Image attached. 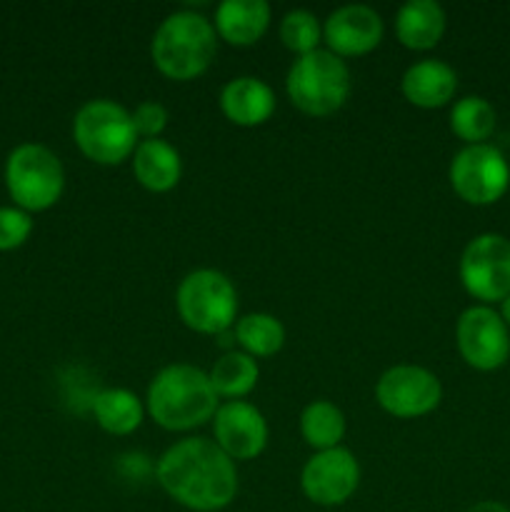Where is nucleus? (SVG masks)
Returning <instances> with one entry per match:
<instances>
[{"label": "nucleus", "instance_id": "10", "mask_svg": "<svg viewBox=\"0 0 510 512\" xmlns=\"http://www.w3.org/2000/svg\"><path fill=\"white\" fill-rule=\"evenodd\" d=\"M455 345L470 368L493 373L510 358V328L490 305H470L455 323Z\"/></svg>", "mask_w": 510, "mask_h": 512}, {"label": "nucleus", "instance_id": "12", "mask_svg": "<svg viewBox=\"0 0 510 512\" xmlns=\"http://www.w3.org/2000/svg\"><path fill=\"white\" fill-rule=\"evenodd\" d=\"M360 485V463L348 448L320 450L308 458L300 473V488L310 503L335 508L348 503Z\"/></svg>", "mask_w": 510, "mask_h": 512}, {"label": "nucleus", "instance_id": "27", "mask_svg": "<svg viewBox=\"0 0 510 512\" xmlns=\"http://www.w3.org/2000/svg\"><path fill=\"white\" fill-rule=\"evenodd\" d=\"M130 115H133L135 133L143 140L160 138V133L168 128V108L158 100H143Z\"/></svg>", "mask_w": 510, "mask_h": 512}, {"label": "nucleus", "instance_id": "17", "mask_svg": "<svg viewBox=\"0 0 510 512\" xmlns=\"http://www.w3.org/2000/svg\"><path fill=\"white\" fill-rule=\"evenodd\" d=\"M213 28L225 43L248 48L268 33L270 5L265 0H223L215 8Z\"/></svg>", "mask_w": 510, "mask_h": 512}, {"label": "nucleus", "instance_id": "26", "mask_svg": "<svg viewBox=\"0 0 510 512\" xmlns=\"http://www.w3.org/2000/svg\"><path fill=\"white\" fill-rule=\"evenodd\" d=\"M33 233V218L30 213L20 210L18 205H5L0 208V250L20 248Z\"/></svg>", "mask_w": 510, "mask_h": 512}, {"label": "nucleus", "instance_id": "23", "mask_svg": "<svg viewBox=\"0 0 510 512\" xmlns=\"http://www.w3.org/2000/svg\"><path fill=\"white\" fill-rule=\"evenodd\" d=\"M235 343L250 358H270L285 345V325L270 313H250L233 325Z\"/></svg>", "mask_w": 510, "mask_h": 512}, {"label": "nucleus", "instance_id": "2", "mask_svg": "<svg viewBox=\"0 0 510 512\" xmlns=\"http://www.w3.org/2000/svg\"><path fill=\"white\" fill-rule=\"evenodd\" d=\"M220 398L205 370L190 363L165 365L153 375L145 395V413L170 433L195 430L215 418Z\"/></svg>", "mask_w": 510, "mask_h": 512}, {"label": "nucleus", "instance_id": "15", "mask_svg": "<svg viewBox=\"0 0 510 512\" xmlns=\"http://www.w3.org/2000/svg\"><path fill=\"white\" fill-rule=\"evenodd\" d=\"M220 110L238 128H258L275 113V93L265 80L240 75L220 90Z\"/></svg>", "mask_w": 510, "mask_h": 512}, {"label": "nucleus", "instance_id": "9", "mask_svg": "<svg viewBox=\"0 0 510 512\" xmlns=\"http://www.w3.org/2000/svg\"><path fill=\"white\" fill-rule=\"evenodd\" d=\"M448 178L460 200L483 208L498 203L508 193L510 163L495 145H465L450 160Z\"/></svg>", "mask_w": 510, "mask_h": 512}, {"label": "nucleus", "instance_id": "22", "mask_svg": "<svg viewBox=\"0 0 510 512\" xmlns=\"http://www.w3.org/2000/svg\"><path fill=\"white\" fill-rule=\"evenodd\" d=\"M300 435L315 453L340 448L345 438L343 410L330 400H313L300 413Z\"/></svg>", "mask_w": 510, "mask_h": 512}, {"label": "nucleus", "instance_id": "24", "mask_svg": "<svg viewBox=\"0 0 510 512\" xmlns=\"http://www.w3.org/2000/svg\"><path fill=\"white\" fill-rule=\"evenodd\" d=\"M495 123H498L495 108L480 95H465L450 108V130L465 145L488 143L490 135L495 133Z\"/></svg>", "mask_w": 510, "mask_h": 512}, {"label": "nucleus", "instance_id": "19", "mask_svg": "<svg viewBox=\"0 0 510 512\" xmlns=\"http://www.w3.org/2000/svg\"><path fill=\"white\" fill-rule=\"evenodd\" d=\"M443 5L435 0H408L395 13V35L408 50H430L445 33Z\"/></svg>", "mask_w": 510, "mask_h": 512}, {"label": "nucleus", "instance_id": "20", "mask_svg": "<svg viewBox=\"0 0 510 512\" xmlns=\"http://www.w3.org/2000/svg\"><path fill=\"white\" fill-rule=\"evenodd\" d=\"M93 415L105 433L123 438L143 425L145 405L133 390L105 388L93 398Z\"/></svg>", "mask_w": 510, "mask_h": 512}, {"label": "nucleus", "instance_id": "25", "mask_svg": "<svg viewBox=\"0 0 510 512\" xmlns=\"http://www.w3.org/2000/svg\"><path fill=\"white\" fill-rule=\"evenodd\" d=\"M278 35L280 40H283L285 48L300 58V55H308L320 48V40H323V23H320L318 15L310 13V10L295 8L283 15V20H280L278 25Z\"/></svg>", "mask_w": 510, "mask_h": 512}, {"label": "nucleus", "instance_id": "1", "mask_svg": "<svg viewBox=\"0 0 510 512\" xmlns=\"http://www.w3.org/2000/svg\"><path fill=\"white\" fill-rule=\"evenodd\" d=\"M155 478L168 498L193 512L225 510L238 495V468L208 438H183L155 465Z\"/></svg>", "mask_w": 510, "mask_h": 512}, {"label": "nucleus", "instance_id": "11", "mask_svg": "<svg viewBox=\"0 0 510 512\" xmlns=\"http://www.w3.org/2000/svg\"><path fill=\"white\" fill-rule=\"evenodd\" d=\"M375 400L388 415L400 420L423 418L443 400L438 375L420 365H393L375 383Z\"/></svg>", "mask_w": 510, "mask_h": 512}, {"label": "nucleus", "instance_id": "3", "mask_svg": "<svg viewBox=\"0 0 510 512\" xmlns=\"http://www.w3.org/2000/svg\"><path fill=\"white\" fill-rule=\"evenodd\" d=\"M218 55V33L213 20L195 10L165 15L150 40L153 65L170 80H195Z\"/></svg>", "mask_w": 510, "mask_h": 512}, {"label": "nucleus", "instance_id": "28", "mask_svg": "<svg viewBox=\"0 0 510 512\" xmlns=\"http://www.w3.org/2000/svg\"><path fill=\"white\" fill-rule=\"evenodd\" d=\"M468 512H510V508L503 503H495V500H480Z\"/></svg>", "mask_w": 510, "mask_h": 512}, {"label": "nucleus", "instance_id": "29", "mask_svg": "<svg viewBox=\"0 0 510 512\" xmlns=\"http://www.w3.org/2000/svg\"><path fill=\"white\" fill-rule=\"evenodd\" d=\"M500 318H503L505 325L510 328V295L503 300V303H500Z\"/></svg>", "mask_w": 510, "mask_h": 512}, {"label": "nucleus", "instance_id": "13", "mask_svg": "<svg viewBox=\"0 0 510 512\" xmlns=\"http://www.w3.org/2000/svg\"><path fill=\"white\" fill-rule=\"evenodd\" d=\"M268 420L248 400H228L213 418V440L233 463L255 460L268 445Z\"/></svg>", "mask_w": 510, "mask_h": 512}, {"label": "nucleus", "instance_id": "16", "mask_svg": "<svg viewBox=\"0 0 510 512\" xmlns=\"http://www.w3.org/2000/svg\"><path fill=\"white\" fill-rule=\"evenodd\" d=\"M400 90L415 108H445L458 90V73L445 60L423 58L405 70Z\"/></svg>", "mask_w": 510, "mask_h": 512}, {"label": "nucleus", "instance_id": "8", "mask_svg": "<svg viewBox=\"0 0 510 512\" xmlns=\"http://www.w3.org/2000/svg\"><path fill=\"white\" fill-rule=\"evenodd\" d=\"M460 283L478 305L503 303L510 295V240L500 233H480L463 248Z\"/></svg>", "mask_w": 510, "mask_h": 512}, {"label": "nucleus", "instance_id": "5", "mask_svg": "<svg viewBox=\"0 0 510 512\" xmlns=\"http://www.w3.org/2000/svg\"><path fill=\"white\" fill-rule=\"evenodd\" d=\"M73 140L80 153L98 165H120L138 148L133 115L110 98L88 100L73 118Z\"/></svg>", "mask_w": 510, "mask_h": 512}, {"label": "nucleus", "instance_id": "21", "mask_svg": "<svg viewBox=\"0 0 510 512\" xmlns=\"http://www.w3.org/2000/svg\"><path fill=\"white\" fill-rule=\"evenodd\" d=\"M208 378L218 398L243 400L258 385V360L243 350H228L215 360L213 368L208 370Z\"/></svg>", "mask_w": 510, "mask_h": 512}, {"label": "nucleus", "instance_id": "4", "mask_svg": "<svg viewBox=\"0 0 510 512\" xmlns=\"http://www.w3.org/2000/svg\"><path fill=\"white\" fill-rule=\"evenodd\" d=\"M285 90L290 103L300 113L310 118H328L348 103L353 80L343 58L330 53L328 48H318L308 55H300L290 65Z\"/></svg>", "mask_w": 510, "mask_h": 512}, {"label": "nucleus", "instance_id": "6", "mask_svg": "<svg viewBox=\"0 0 510 512\" xmlns=\"http://www.w3.org/2000/svg\"><path fill=\"white\" fill-rule=\"evenodd\" d=\"M180 320L200 335H220L238 323V290L215 268H198L175 290Z\"/></svg>", "mask_w": 510, "mask_h": 512}, {"label": "nucleus", "instance_id": "14", "mask_svg": "<svg viewBox=\"0 0 510 512\" xmlns=\"http://www.w3.org/2000/svg\"><path fill=\"white\" fill-rule=\"evenodd\" d=\"M385 33L383 18L375 8L363 3L340 5L325 18L323 43L338 58H358L373 53Z\"/></svg>", "mask_w": 510, "mask_h": 512}, {"label": "nucleus", "instance_id": "7", "mask_svg": "<svg viewBox=\"0 0 510 512\" xmlns=\"http://www.w3.org/2000/svg\"><path fill=\"white\" fill-rule=\"evenodd\" d=\"M5 188L25 213L53 208L65 190V170L58 155L40 143H23L8 155Z\"/></svg>", "mask_w": 510, "mask_h": 512}, {"label": "nucleus", "instance_id": "18", "mask_svg": "<svg viewBox=\"0 0 510 512\" xmlns=\"http://www.w3.org/2000/svg\"><path fill=\"white\" fill-rule=\"evenodd\" d=\"M130 160H133L135 180L150 193H168L180 183V175H183L178 148L163 138L140 140Z\"/></svg>", "mask_w": 510, "mask_h": 512}]
</instances>
